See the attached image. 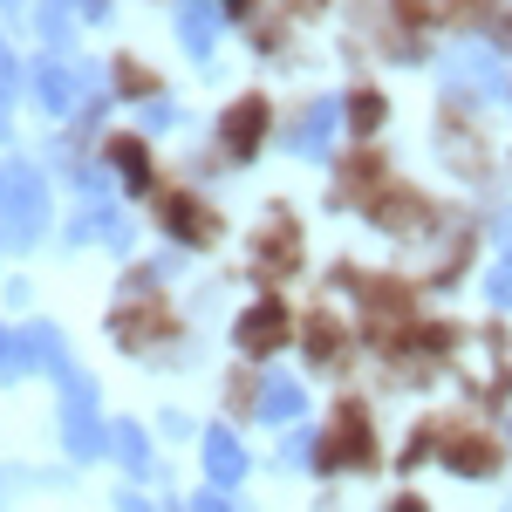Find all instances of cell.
I'll return each mask as SVG.
<instances>
[{
	"label": "cell",
	"instance_id": "1",
	"mask_svg": "<svg viewBox=\"0 0 512 512\" xmlns=\"http://www.w3.org/2000/svg\"><path fill=\"white\" fill-rule=\"evenodd\" d=\"M451 89H458V96H492V89H499V62H492L485 48L451 55Z\"/></svg>",
	"mask_w": 512,
	"mask_h": 512
},
{
	"label": "cell",
	"instance_id": "2",
	"mask_svg": "<svg viewBox=\"0 0 512 512\" xmlns=\"http://www.w3.org/2000/svg\"><path fill=\"white\" fill-rule=\"evenodd\" d=\"M328 123H335V103H315L308 123H301V151H321L328 144Z\"/></svg>",
	"mask_w": 512,
	"mask_h": 512
},
{
	"label": "cell",
	"instance_id": "3",
	"mask_svg": "<svg viewBox=\"0 0 512 512\" xmlns=\"http://www.w3.org/2000/svg\"><path fill=\"white\" fill-rule=\"evenodd\" d=\"M239 335H246V349H267V342H280V315L274 308H267V315H246Z\"/></svg>",
	"mask_w": 512,
	"mask_h": 512
},
{
	"label": "cell",
	"instance_id": "4",
	"mask_svg": "<svg viewBox=\"0 0 512 512\" xmlns=\"http://www.w3.org/2000/svg\"><path fill=\"white\" fill-rule=\"evenodd\" d=\"M260 410H267V417H294V410H301V390H294V383H267V403H260Z\"/></svg>",
	"mask_w": 512,
	"mask_h": 512
},
{
	"label": "cell",
	"instance_id": "5",
	"mask_svg": "<svg viewBox=\"0 0 512 512\" xmlns=\"http://www.w3.org/2000/svg\"><path fill=\"white\" fill-rule=\"evenodd\" d=\"M253 123H267V117H260V103H239V110H233V151L253 144Z\"/></svg>",
	"mask_w": 512,
	"mask_h": 512
},
{
	"label": "cell",
	"instance_id": "6",
	"mask_svg": "<svg viewBox=\"0 0 512 512\" xmlns=\"http://www.w3.org/2000/svg\"><path fill=\"white\" fill-rule=\"evenodd\" d=\"M205 451H212V472H219V478H239V451H233V437H212Z\"/></svg>",
	"mask_w": 512,
	"mask_h": 512
},
{
	"label": "cell",
	"instance_id": "7",
	"mask_svg": "<svg viewBox=\"0 0 512 512\" xmlns=\"http://www.w3.org/2000/svg\"><path fill=\"white\" fill-rule=\"evenodd\" d=\"M492 301H499V308H512V260L492 274Z\"/></svg>",
	"mask_w": 512,
	"mask_h": 512
}]
</instances>
